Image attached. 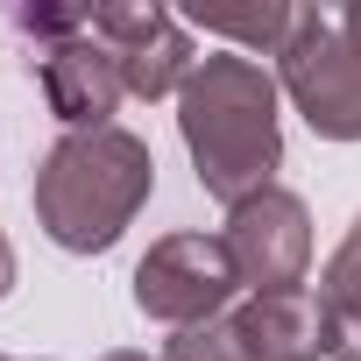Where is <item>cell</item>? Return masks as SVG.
Instances as JSON below:
<instances>
[{
  "label": "cell",
  "mask_w": 361,
  "mask_h": 361,
  "mask_svg": "<svg viewBox=\"0 0 361 361\" xmlns=\"http://www.w3.org/2000/svg\"><path fill=\"white\" fill-rule=\"evenodd\" d=\"M163 361H255V354H248L234 312H220V319H206V326H177V333L163 340Z\"/></svg>",
  "instance_id": "obj_9"
},
{
  "label": "cell",
  "mask_w": 361,
  "mask_h": 361,
  "mask_svg": "<svg viewBox=\"0 0 361 361\" xmlns=\"http://www.w3.org/2000/svg\"><path fill=\"white\" fill-rule=\"evenodd\" d=\"M99 361H149V354H135V347H114V354H99Z\"/></svg>",
  "instance_id": "obj_15"
},
{
  "label": "cell",
  "mask_w": 361,
  "mask_h": 361,
  "mask_svg": "<svg viewBox=\"0 0 361 361\" xmlns=\"http://www.w3.org/2000/svg\"><path fill=\"white\" fill-rule=\"evenodd\" d=\"M276 92L305 114L319 142H361V50L340 36L333 15L298 8L290 43L276 50Z\"/></svg>",
  "instance_id": "obj_3"
},
{
  "label": "cell",
  "mask_w": 361,
  "mask_h": 361,
  "mask_svg": "<svg viewBox=\"0 0 361 361\" xmlns=\"http://www.w3.org/2000/svg\"><path fill=\"white\" fill-rule=\"evenodd\" d=\"M177 135L192 149V170L206 199H220L227 213L255 192L276 185L283 170V114H276V78L255 57L213 50L199 57V71L177 92Z\"/></svg>",
  "instance_id": "obj_1"
},
{
  "label": "cell",
  "mask_w": 361,
  "mask_h": 361,
  "mask_svg": "<svg viewBox=\"0 0 361 361\" xmlns=\"http://www.w3.org/2000/svg\"><path fill=\"white\" fill-rule=\"evenodd\" d=\"M156 192V156L135 128H78V135H57L50 156L36 163V227L64 248V255H106L135 213L149 206Z\"/></svg>",
  "instance_id": "obj_2"
},
{
  "label": "cell",
  "mask_w": 361,
  "mask_h": 361,
  "mask_svg": "<svg viewBox=\"0 0 361 361\" xmlns=\"http://www.w3.org/2000/svg\"><path fill=\"white\" fill-rule=\"evenodd\" d=\"M220 241H227V262H234V276H241L248 298L298 290L305 269H312V213H305V199L283 192V185L241 199V206L227 213Z\"/></svg>",
  "instance_id": "obj_5"
},
{
  "label": "cell",
  "mask_w": 361,
  "mask_h": 361,
  "mask_svg": "<svg viewBox=\"0 0 361 361\" xmlns=\"http://www.w3.org/2000/svg\"><path fill=\"white\" fill-rule=\"evenodd\" d=\"M290 22H298V8H262V15H213L206 29L227 36V43H248V50L276 57V50L290 43Z\"/></svg>",
  "instance_id": "obj_11"
},
{
  "label": "cell",
  "mask_w": 361,
  "mask_h": 361,
  "mask_svg": "<svg viewBox=\"0 0 361 361\" xmlns=\"http://www.w3.org/2000/svg\"><path fill=\"white\" fill-rule=\"evenodd\" d=\"M319 298H326L333 319H361V213H354V227L340 234V248L326 255V269H319Z\"/></svg>",
  "instance_id": "obj_10"
},
{
  "label": "cell",
  "mask_w": 361,
  "mask_h": 361,
  "mask_svg": "<svg viewBox=\"0 0 361 361\" xmlns=\"http://www.w3.org/2000/svg\"><path fill=\"white\" fill-rule=\"evenodd\" d=\"M333 22H340V36H347V43H354V50H361V0H347V8H340V15H333Z\"/></svg>",
  "instance_id": "obj_13"
},
{
  "label": "cell",
  "mask_w": 361,
  "mask_h": 361,
  "mask_svg": "<svg viewBox=\"0 0 361 361\" xmlns=\"http://www.w3.org/2000/svg\"><path fill=\"white\" fill-rule=\"evenodd\" d=\"M234 290H241V276H234L220 234H163V241H149V255L135 262V312L163 319L170 333L220 319Z\"/></svg>",
  "instance_id": "obj_4"
},
{
  "label": "cell",
  "mask_w": 361,
  "mask_h": 361,
  "mask_svg": "<svg viewBox=\"0 0 361 361\" xmlns=\"http://www.w3.org/2000/svg\"><path fill=\"white\" fill-rule=\"evenodd\" d=\"M0 361H8V354H0Z\"/></svg>",
  "instance_id": "obj_16"
},
{
  "label": "cell",
  "mask_w": 361,
  "mask_h": 361,
  "mask_svg": "<svg viewBox=\"0 0 361 361\" xmlns=\"http://www.w3.org/2000/svg\"><path fill=\"white\" fill-rule=\"evenodd\" d=\"M43 99L50 114L64 121V135L78 128H114V106L128 99V78H121V57L85 29L71 43H50L43 50Z\"/></svg>",
  "instance_id": "obj_7"
},
{
  "label": "cell",
  "mask_w": 361,
  "mask_h": 361,
  "mask_svg": "<svg viewBox=\"0 0 361 361\" xmlns=\"http://www.w3.org/2000/svg\"><path fill=\"white\" fill-rule=\"evenodd\" d=\"M234 326H241V340H248V354L255 361H319V354H333V312H326V298L319 290H269V298H248L241 312H234Z\"/></svg>",
  "instance_id": "obj_8"
},
{
  "label": "cell",
  "mask_w": 361,
  "mask_h": 361,
  "mask_svg": "<svg viewBox=\"0 0 361 361\" xmlns=\"http://www.w3.org/2000/svg\"><path fill=\"white\" fill-rule=\"evenodd\" d=\"M92 36L121 57V78H128L135 99H170L199 71L192 29L170 8H92Z\"/></svg>",
  "instance_id": "obj_6"
},
{
  "label": "cell",
  "mask_w": 361,
  "mask_h": 361,
  "mask_svg": "<svg viewBox=\"0 0 361 361\" xmlns=\"http://www.w3.org/2000/svg\"><path fill=\"white\" fill-rule=\"evenodd\" d=\"M333 361H361V319H333Z\"/></svg>",
  "instance_id": "obj_12"
},
{
  "label": "cell",
  "mask_w": 361,
  "mask_h": 361,
  "mask_svg": "<svg viewBox=\"0 0 361 361\" xmlns=\"http://www.w3.org/2000/svg\"><path fill=\"white\" fill-rule=\"evenodd\" d=\"M8 290H15V241L0 234V298H8Z\"/></svg>",
  "instance_id": "obj_14"
}]
</instances>
